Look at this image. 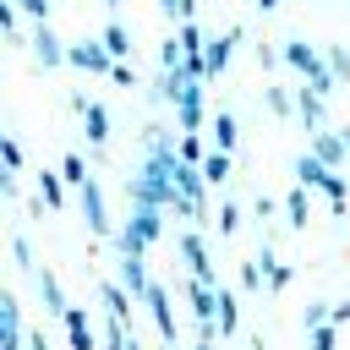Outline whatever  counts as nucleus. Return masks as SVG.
<instances>
[{
    "mask_svg": "<svg viewBox=\"0 0 350 350\" xmlns=\"http://www.w3.org/2000/svg\"><path fill=\"white\" fill-rule=\"evenodd\" d=\"M55 175H60V180H71V186H82V180H88V164H82V159H77V153H66V159H60V170H55Z\"/></svg>",
    "mask_w": 350,
    "mask_h": 350,
    "instance_id": "a878e982",
    "label": "nucleus"
},
{
    "mask_svg": "<svg viewBox=\"0 0 350 350\" xmlns=\"http://www.w3.org/2000/svg\"><path fill=\"white\" fill-rule=\"evenodd\" d=\"M142 306L153 312L159 334H164V339H175V317H170V301H164V290H159V284H148V290H142Z\"/></svg>",
    "mask_w": 350,
    "mask_h": 350,
    "instance_id": "ddd939ff",
    "label": "nucleus"
},
{
    "mask_svg": "<svg viewBox=\"0 0 350 350\" xmlns=\"http://www.w3.org/2000/svg\"><path fill=\"white\" fill-rule=\"evenodd\" d=\"M77 191H82V213H88V230H93V235H109V219H104V186L88 175Z\"/></svg>",
    "mask_w": 350,
    "mask_h": 350,
    "instance_id": "6e6552de",
    "label": "nucleus"
},
{
    "mask_svg": "<svg viewBox=\"0 0 350 350\" xmlns=\"http://www.w3.org/2000/svg\"><path fill=\"white\" fill-rule=\"evenodd\" d=\"M312 350H334V323H312Z\"/></svg>",
    "mask_w": 350,
    "mask_h": 350,
    "instance_id": "7c9ffc66",
    "label": "nucleus"
},
{
    "mask_svg": "<svg viewBox=\"0 0 350 350\" xmlns=\"http://www.w3.org/2000/svg\"><path fill=\"white\" fill-rule=\"evenodd\" d=\"M284 66H295V71H301L306 82L328 71V66H323V55H317V49H312L306 38H290V44H284Z\"/></svg>",
    "mask_w": 350,
    "mask_h": 350,
    "instance_id": "0eeeda50",
    "label": "nucleus"
},
{
    "mask_svg": "<svg viewBox=\"0 0 350 350\" xmlns=\"http://www.w3.org/2000/svg\"><path fill=\"white\" fill-rule=\"evenodd\" d=\"M120 273H126V284H131L137 295L148 290V273H142V257H126V262H120Z\"/></svg>",
    "mask_w": 350,
    "mask_h": 350,
    "instance_id": "bb28decb",
    "label": "nucleus"
},
{
    "mask_svg": "<svg viewBox=\"0 0 350 350\" xmlns=\"http://www.w3.org/2000/svg\"><path fill=\"white\" fill-rule=\"evenodd\" d=\"M0 339H16V334H5V328H0Z\"/></svg>",
    "mask_w": 350,
    "mask_h": 350,
    "instance_id": "c03bdc74",
    "label": "nucleus"
},
{
    "mask_svg": "<svg viewBox=\"0 0 350 350\" xmlns=\"http://www.w3.org/2000/svg\"><path fill=\"white\" fill-rule=\"evenodd\" d=\"M312 159H323L328 170H339V164H345V137L317 126V131H312Z\"/></svg>",
    "mask_w": 350,
    "mask_h": 350,
    "instance_id": "f8f14e48",
    "label": "nucleus"
},
{
    "mask_svg": "<svg viewBox=\"0 0 350 350\" xmlns=\"http://www.w3.org/2000/svg\"><path fill=\"white\" fill-rule=\"evenodd\" d=\"M98 295H104V306H109V317H115V323L126 328V323H131V306H126V290L104 279V284H98Z\"/></svg>",
    "mask_w": 350,
    "mask_h": 350,
    "instance_id": "f3484780",
    "label": "nucleus"
},
{
    "mask_svg": "<svg viewBox=\"0 0 350 350\" xmlns=\"http://www.w3.org/2000/svg\"><path fill=\"white\" fill-rule=\"evenodd\" d=\"M159 5H164V11H170V5H175V0H159Z\"/></svg>",
    "mask_w": 350,
    "mask_h": 350,
    "instance_id": "79ce46f5",
    "label": "nucleus"
},
{
    "mask_svg": "<svg viewBox=\"0 0 350 350\" xmlns=\"http://www.w3.org/2000/svg\"><path fill=\"white\" fill-rule=\"evenodd\" d=\"M27 49H33V60H38L44 71L66 66V44L55 38V27H49V22H33V33H27Z\"/></svg>",
    "mask_w": 350,
    "mask_h": 350,
    "instance_id": "f03ea898",
    "label": "nucleus"
},
{
    "mask_svg": "<svg viewBox=\"0 0 350 350\" xmlns=\"http://www.w3.org/2000/svg\"><path fill=\"white\" fill-rule=\"evenodd\" d=\"M312 323H328V306H323V301H312V306H306V328H312Z\"/></svg>",
    "mask_w": 350,
    "mask_h": 350,
    "instance_id": "e433bc0d",
    "label": "nucleus"
},
{
    "mask_svg": "<svg viewBox=\"0 0 350 350\" xmlns=\"http://www.w3.org/2000/svg\"><path fill=\"white\" fill-rule=\"evenodd\" d=\"M328 323H350V301H345V306H334V317H328Z\"/></svg>",
    "mask_w": 350,
    "mask_h": 350,
    "instance_id": "4c0bfd02",
    "label": "nucleus"
},
{
    "mask_svg": "<svg viewBox=\"0 0 350 350\" xmlns=\"http://www.w3.org/2000/svg\"><path fill=\"white\" fill-rule=\"evenodd\" d=\"M66 66L104 77V71H109V55H104V44H98V38H77V44H66Z\"/></svg>",
    "mask_w": 350,
    "mask_h": 350,
    "instance_id": "20e7f679",
    "label": "nucleus"
},
{
    "mask_svg": "<svg viewBox=\"0 0 350 350\" xmlns=\"http://www.w3.org/2000/svg\"><path fill=\"white\" fill-rule=\"evenodd\" d=\"M11 5H16L27 22H49V0H11Z\"/></svg>",
    "mask_w": 350,
    "mask_h": 350,
    "instance_id": "c756f323",
    "label": "nucleus"
},
{
    "mask_svg": "<svg viewBox=\"0 0 350 350\" xmlns=\"http://www.w3.org/2000/svg\"><path fill=\"white\" fill-rule=\"evenodd\" d=\"M257 66L273 71V66H279V49H273V44H257Z\"/></svg>",
    "mask_w": 350,
    "mask_h": 350,
    "instance_id": "c9c22d12",
    "label": "nucleus"
},
{
    "mask_svg": "<svg viewBox=\"0 0 350 350\" xmlns=\"http://www.w3.org/2000/svg\"><path fill=\"white\" fill-rule=\"evenodd\" d=\"M284 213H290V224H295V230H306V191H301V186H290V191H284Z\"/></svg>",
    "mask_w": 350,
    "mask_h": 350,
    "instance_id": "393cba45",
    "label": "nucleus"
},
{
    "mask_svg": "<svg viewBox=\"0 0 350 350\" xmlns=\"http://www.w3.org/2000/svg\"><path fill=\"white\" fill-rule=\"evenodd\" d=\"M213 142H219V153H235V148H241V126H235V115H213Z\"/></svg>",
    "mask_w": 350,
    "mask_h": 350,
    "instance_id": "dca6fc26",
    "label": "nucleus"
},
{
    "mask_svg": "<svg viewBox=\"0 0 350 350\" xmlns=\"http://www.w3.org/2000/svg\"><path fill=\"white\" fill-rule=\"evenodd\" d=\"M11 257H16V268H33V246H27V235L11 241Z\"/></svg>",
    "mask_w": 350,
    "mask_h": 350,
    "instance_id": "72a5a7b5",
    "label": "nucleus"
},
{
    "mask_svg": "<svg viewBox=\"0 0 350 350\" xmlns=\"http://www.w3.org/2000/svg\"><path fill=\"white\" fill-rule=\"evenodd\" d=\"M197 175H202L208 186H224V180H230V153H202V159H197Z\"/></svg>",
    "mask_w": 350,
    "mask_h": 350,
    "instance_id": "2eb2a0df",
    "label": "nucleus"
},
{
    "mask_svg": "<svg viewBox=\"0 0 350 350\" xmlns=\"http://www.w3.org/2000/svg\"><path fill=\"white\" fill-rule=\"evenodd\" d=\"M323 66H328L334 82H350V49H345V44H334V49L323 55Z\"/></svg>",
    "mask_w": 350,
    "mask_h": 350,
    "instance_id": "5701e85b",
    "label": "nucleus"
},
{
    "mask_svg": "<svg viewBox=\"0 0 350 350\" xmlns=\"http://www.w3.org/2000/svg\"><path fill=\"white\" fill-rule=\"evenodd\" d=\"M323 104H328V98H317L312 88H295V115L306 120V131H317V126H323Z\"/></svg>",
    "mask_w": 350,
    "mask_h": 350,
    "instance_id": "4468645a",
    "label": "nucleus"
},
{
    "mask_svg": "<svg viewBox=\"0 0 350 350\" xmlns=\"http://www.w3.org/2000/svg\"><path fill=\"white\" fill-rule=\"evenodd\" d=\"M339 137H345V153H350V131H339Z\"/></svg>",
    "mask_w": 350,
    "mask_h": 350,
    "instance_id": "ea45409f",
    "label": "nucleus"
},
{
    "mask_svg": "<svg viewBox=\"0 0 350 350\" xmlns=\"http://www.w3.org/2000/svg\"><path fill=\"white\" fill-rule=\"evenodd\" d=\"M159 66H164V71H175V66H180V44H175V38H164V44H159Z\"/></svg>",
    "mask_w": 350,
    "mask_h": 350,
    "instance_id": "2f4dec72",
    "label": "nucleus"
},
{
    "mask_svg": "<svg viewBox=\"0 0 350 350\" xmlns=\"http://www.w3.org/2000/svg\"><path fill=\"white\" fill-rule=\"evenodd\" d=\"M175 115H180V131H202V120H208L202 82H180V88H175Z\"/></svg>",
    "mask_w": 350,
    "mask_h": 350,
    "instance_id": "7ed1b4c3",
    "label": "nucleus"
},
{
    "mask_svg": "<svg viewBox=\"0 0 350 350\" xmlns=\"http://www.w3.org/2000/svg\"><path fill=\"white\" fill-rule=\"evenodd\" d=\"M98 44H104V55H109V60H131V27H126V22H115V16H109V22H104V33H98Z\"/></svg>",
    "mask_w": 350,
    "mask_h": 350,
    "instance_id": "9b49d317",
    "label": "nucleus"
},
{
    "mask_svg": "<svg viewBox=\"0 0 350 350\" xmlns=\"http://www.w3.org/2000/svg\"><path fill=\"white\" fill-rule=\"evenodd\" d=\"M0 328L16 334V295H11V290H0Z\"/></svg>",
    "mask_w": 350,
    "mask_h": 350,
    "instance_id": "c85d7f7f",
    "label": "nucleus"
},
{
    "mask_svg": "<svg viewBox=\"0 0 350 350\" xmlns=\"http://www.w3.org/2000/svg\"><path fill=\"white\" fill-rule=\"evenodd\" d=\"M279 5H284V0H257V11H279Z\"/></svg>",
    "mask_w": 350,
    "mask_h": 350,
    "instance_id": "58836bf2",
    "label": "nucleus"
},
{
    "mask_svg": "<svg viewBox=\"0 0 350 350\" xmlns=\"http://www.w3.org/2000/svg\"><path fill=\"white\" fill-rule=\"evenodd\" d=\"M235 224H241V208H235V202H224V208H219V230H224V235H235Z\"/></svg>",
    "mask_w": 350,
    "mask_h": 350,
    "instance_id": "473e14b6",
    "label": "nucleus"
},
{
    "mask_svg": "<svg viewBox=\"0 0 350 350\" xmlns=\"http://www.w3.org/2000/svg\"><path fill=\"white\" fill-rule=\"evenodd\" d=\"M0 33L22 44V22H16V5H11V0H0Z\"/></svg>",
    "mask_w": 350,
    "mask_h": 350,
    "instance_id": "cd10ccee",
    "label": "nucleus"
},
{
    "mask_svg": "<svg viewBox=\"0 0 350 350\" xmlns=\"http://www.w3.org/2000/svg\"><path fill=\"white\" fill-rule=\"evenodd\" d=\"M257 268H262V279H268V290H284V284H290V268H284V262H279L273 252H262V257H257Z\"/></svg>",
    "mask_w": 350,
    "mask_h": 350,
    "instance_id": "412c9836",
    "label": "nucleus"
},
{
    "mask_svg": "<svg viewBox=\"0 0 350 350\" xmlns=\"http://www.w3.org/2000/svg\"><path fill=\"white\" fill-rule=\"evenodd\" d=\"M197 350H213V345H208V339H197Z\"/></svg>",
    "mask_w": 350,
    "mask_h": 350,
    "instance_id": "a19ab883",
    "label": "nucleus"
},
{
    "mask_svg": "<svg viewBox=\"0 0 350 350\" xmlns=\"http://www.w3.org/2000/svg\"><path fill=\"white\" fill-rule=\"evenodd\" d=\"M104 5H109V11H115V5H120V0H104Z\"/></svg>",
    "mask_w": 350,
    "mask_h": 350,
    "instance_id": "37998d69",
    "label": "nucleus"
},
{
    "mask_svg": "<svg viewBox=\"0 0 350 350\" xmlns=\"http://www.w3.org/2000/svg\"><path fill=\"white\" fill-rule=\"evenodd\" d=\"M175 44H180V55H202V49H208V33L197 27V16H191V22H180V33H175Z\"/></svg>",
    "mask_w": 350,
    "mask_h": 350,
    "instance_id": "6ab92c4d",
    "label": "nucleus"
},
{
    "mask_svg": "<svg viewBox=\"0 0 350 350\" xmlns=\"http://www.w3.org/2000/svg\"><path fill=\"white\" fill-rule=\"evenodd\" d=\"M0 164H11V170H16V164H22V148H16V142H11V137H0Z\"/></svg>",
    "mask_w": 350,
    "mask_h": 350,
    "instance_id": "f704fd0d",
    "label": "nucleus"
},
{
    "mask_svg": "<svg viewBox=\"0 0 350 350\" xmlns=\"http://www.w3.org/2000/svg\"><path fill=\"white\" fill-rule=\"evenodd\" d=\"M235 49H241V33H219V38H208V49H202V71H208V77H224L230 60H235Z\"/></svg>",
    "mask_w": 350,
    "mask_h": 350,
    "instance_id": "39448f33",
    "label": "nucleus"
},
{
    "mask_svg": "<svg viewBox=\"0 0 350 350\" xmlns=\"http://www.w3.org/2000/svg\"><path fill=\"white\" fill-rule=\"evenodd\" d=\"M295 175H301V186H312V191H323L328 202H334V213H345V180H339V170H328L323 159H312V153H301L295 159Z\"/></svg>",
    "mask_w": 350,
    "mask_h": 350,
    "instance_id": "f257e3e1",
    "label": "nucleus"
},
{
    "mask_svg": "<svg viewBox=\"0 0 350 350\" xmlns=\"http://www.w3.org/2000/svg\"><path fill=\"white\" fill-rule=\"evenodd\" d=\"M60 323H66V334H71V350H93V334H88V323H82V312H77V306H66V312H60Z\"/></svg>",
    "mask_w": 350,
    "mask_h": 350,
    "instance_id": "a211bd4d",
    "label": "nucleus"
},
{
    "mask_svg": "<svg viewBox=\"0 0 350 350\" xmlns=\"http://www.w3.org/2000/svg\"><path fill=\"white\" fill-rule=\"evenodd\" d=\"M77 115H82L88 142H93V148H109V109H104V104H93V98H82V109H77Z\"/></svg>",
    "mask_w": 350,
    "mask_h": 350,
    "instance_id": "9d476101",
    "label": "nucleus"
},
{
    "mask_svg": "<svg viewBox=\"0 0 350 350\" xmlns=\"http://www.w3.org/2000/svg\"><path fill=\"white\" fill-rule=\"evenodd\" d=\"M180 257H186V268H191L197 284H213V262H208V246H202L197 230H180Z\"/></svg>",
    "mask_w": 350,
    "mask_h": 350,
    "instance_id": "423d86ee",
    "label": "nucleus"
},
{
    "mask_svg": "<svg viewBox=\"0 0 350 350\" xmlns=\"http://www.w3.org/2000/svg\"><path fill=\"white\" fill-rule=\"evenodd\" d=\"M186 301H191V317H197V339L213 334V284H186Z\"/></svg>",
    "mask_w": 350,
    "mask_h": 350,
    "instance_id": "1a4fd4ad",
    "label": "nucleus"
},
{
    "mask_svg": "<svg viewBox=\"0 0 350 350\" xmlns=\"http://www.w3.org/2000/svg\"><path fill=\"white\" fill-rule=\"evenodd\" d=\"M38 295H44V306H49V317H60V312H66V295H60L55 273H38Z\"/></svg>",
    "mask_w": 350,
    "mask_h": 350,
    "instance_id": "4be33fe9",
    "label": "nucleus"
},
{
    "mask_svg": "<svg viewBox=\"0 0 350 350\" xmlns=\"http://www.w3.org/2000/svg\"><path fill=\"white\" fill-rule=\"evenodd\" d=\"M268 115H279V120H295V88H268Z\"/></svg>",
    "mask_w": 350,
    "mask_h": 350,
    "instance_id": "aec40b11",
    "label": "nucleus"
},
{
    "mask_svg": "<svg viewBox=\"0 0 350 350\" xmlns=\"http://www.w3.org/2000/svg\"><path fill=\"white\" fill-rule=\"evenodd\" d=\"M38 186H44V208L55 213V208L66 202V186H60V175H55V170H44V175H38Z\"/></svg>",
    "mask_w": 350,
    "mask_h": 350,
    "instance_id": "b1692460",
    "label": "nucleus"
}]
</instances>
